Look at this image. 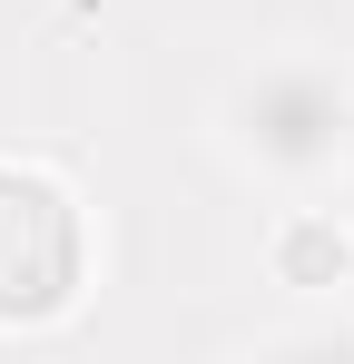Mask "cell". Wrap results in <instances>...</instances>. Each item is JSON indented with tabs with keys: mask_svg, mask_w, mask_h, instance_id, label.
<instances>
[{
	"mask_svg": "<svg viewBox=\"0 0 354 364\" xmlns=\"http://www.w3.org/2000/svg\"><path fill=\"white\" fill-rule=\"evenodd\" d=\"M227 148L276 178H325L354 158V79L335 60H266L227 89Z\"/></svg>",
	"mask_w": 354,
	"mask_h": 364,
	"instance_id": "1",
	"label": "cell"
},
{
	"mask_svg": "<svg viewBox=\"0 0 354 364\" xmlns=\"http://www.w3.org/2000/svg\"><path fill=\"white\" fill-rule=\"evenodd\" d=\"M89 276V237H79V197L20 158H0V325H50L69 315Z\"/></svg>",
	"mask_w": 354,
	"mask_h": 364,
	"instance_id": "2",
	"label": "cell"
},
{
	"mask_svg": "<svg viewBox=\"0 0 354 364\" xmlns=\"http://www.w3.org/2000/svg\"><path fill=\"white\" fill-rule=\"evenodd\" d=\"M276 276L286 286H345L354 276V237L335 217H286L276 227Z\"/></svg>",
	"mask_w": 354,
	"mask_h": 364,
	"instance_id": "3",
	"label": "cell"
}]
</instances>
